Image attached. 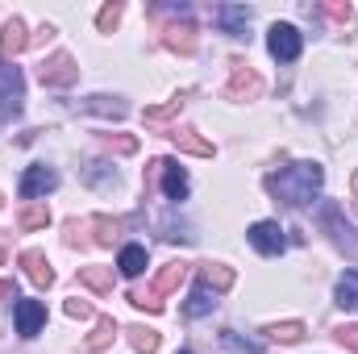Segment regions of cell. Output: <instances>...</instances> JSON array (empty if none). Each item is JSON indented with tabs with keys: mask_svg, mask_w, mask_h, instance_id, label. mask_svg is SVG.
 <instances>
[{
	"mask_svg": "<svg viewBox=\"0 0 358 354\" xmlns=\"http://www.w3.org/2000/svg\"><path fill=\"white\" fill-rule=\"evenodd\" d=\"M321 183H325V167H321V163H292V167H283V171H271L267 192L275 200L300 208V204H308V200L321 192Z\"/></svg>",
	"mask_w": 358,
	"mask_h": 354,
	"instance_id": "cell-1",
	"label": "cell"
},
{
	"mask_svg": "<svg viewBox=\"0 0 358 354\" xmlns=\"http://www.w3.org/2000/svg\"><path fill=\"white\" fill-rule=\"evenodd\" d=\"M267 50H271V59H279V63H296L300 50H304V34L296 25H287V21H275L267 34Z\"/></svg>",
	"mask_w": 358,
	"mask_h": 354,
	"instance_id": "cell-2",
	"label": "cell"
},
{
	"mask_svg": "<svg viewBox=\"0 0 358 354\" xmlns=\"http://www.w3.org/2000/svg\"><path fill=\"white\" fill-rule=\"evenodd\" d=\"M21 100H25V80H21V67L0 63V121L17 117V113H21Z\"/></svg>",
	"mask_w": 358,
	"mask_h": 354,
	"instance_id": "cell-3",
	"label": "cell"
},
{
	"mask_svg": "<svg viewBox=\"0 0 358 354\" xmlns=\"http://www.w3.org/2000/svg\"><path fill=\"white\" fill-rule=\"evenodd\" d=\"M38 80L46 84V88H71L76 80H80V67H76V59L71 55H50L42 67H38Z\"/></svg>",
	"mask_w": 358,
	"mask_h": 354,
	"instance_id": "cell-4",
	"label": "cell"
},
{
	"mask_svg": "<svg viewBox=\"0 0 358 354\" xmlns=\"http://www.w3.org/2000/svg\"><path fill=\"white\" fill-rule=\"evenodd\" d=\"M246 238H250V246H255L259 255H267V259H275V255L287 250V238H283L279 221H255V225L246 229Z\"/></svg>",
	"mask_w": 358,
	"mask_h": 354,
	"instance_id": "cell-5",
	"label": "cell"
},
{
	"mask_svg": "<svg viewBox=\"0 0 358 354\" xmlns=\"http://www.w3.org/2000/svg\"><path fill=\"white\" fill-rule=\"evenodd\" d=\"M225 96H229V100H259V96H263V80H259L246 63H234L229 84H225Z\"/></svg>",
	"mask_w": 358,
	"mask_h": 354,
	"instance_id": "cell-6",
	"label": "cell"
},
{
	"mask_svg": "<svg viewBox=\"0 0 358 354\" xmlns=\"http://www.w3.org/2000/svg\"><path fill=\"white\" fill-rule=\"evenodd\" d=\"M55 187H59V171H55V167H46V163H29V167H25V176H21V196H25V200L46 196V192H55Z\"/></svg>",
	"mask_w": 358,
	"mask_h": 354,
	"instance_id": "cell-7",
	"label": "cell"
},
{
	"mask_svg": "<svg viewBox=\"0 0 358 354\" xmlns=\"http://www.w3.org/2000/svg\"><path fill=\"white\" fill-rule=\"evenodd\" d=\"M250 17H255V8H246V4H217V8H213V21H217L229 38H246Z\"/></svg>",
	"mask_w": 358,
	"mask_h": 354,
	"instance_id": "cell-8",
	"label": "cell"
},
{
	"mask_svg": "<svg viewBox=\"0 0 358 354\" xmlns=\"http://www.w3.org/2000/svg\"><path fill=\"white\" fill-rule=\"evenodd\" d=\"M150 167H155V176H163V196H167V200H183V196H187L192 183H187V171L179 167L176 159H155Z\"/></svg>",
	"mask_w": 358,
	"mask_h": 354,
	"instance_id": "cell-9",
	"label": "cell"
},
{
	"mask_svg": "<svg viewBox=\"0 0 358 354\" xmlns=\"http://www.w3.org/2000/svg\"><path fill=\"white\" fill-rule=\"evenodd\" d=\"M46 325V304L42 300H17V334L21 338H38Z\"/></svg>",
	"mask_w": 358,
	"mask_h": 354,
	"instance_id": "cell-10",
	"label": "cell"
},
{
	"mask_svg": "<svg viewBox=\"0 0 358 354\" xmlns=\"http://www.w3.org/2000/svg\"><path fill=\"white\" fill-rule=\"evenodd\" d=\"M29 46V34H25V21L21 17H13L4 29H0V55H4V63L13 59V55H21Z\"/></svg>",
	"mask_w": 358,
	"mask_h": 354,
	"instance_id": "cell-11",
	"label": "cell"
},
{
	"mask_svg": "<svg viewBox=\"0 0 358 354\" xmlns=\"http://www.w3.org/2000/svg\"><path fill=\"white\" fill-rule=\"evenodd\" d=\"M213 309H217V292H213L204 279H196V288H192V296H187V304H183V317L196 321V317H208Z\"/></svg>",
	"mask_w": 358,
	"mask_h": 354,
	"instance_id": "cell-12",
	"label": "cell"
},
{
	"mask_svg": "<svg viewBox=\"0 0 358 354\" xmlns=\"http://www.w3.org/2000/svg\"><path fill=\"white\" fill-rule=\"evenodd\" d=\"M163 46H171L179 55H192L196 50V25L192 21H171V25H163Z\"/></svg>",
	"mask_w": 358,
	"mask_h": 354,
	"instance_id": "cell-13",
	"label": "cell"
},
{
	"mask_svg": "<svg viewBox=\"0 0 358 354\" xmlns=\"http://www.w3.org/2000/svg\"><path fill=\"white\" fill-rule=\"evenodd\" d=\"M88 229H92V242H96V246H113V242L121 238L125 221H121V217H104V213H96V217L88 221Z\"/></svg>",
	"mask_w": 358,
	"mask_h": 354,
	"instance_id": "cell-14",
	"label": "cell"
},
{
	"mask_svg": "<svg viewBox=\"0 0 358 354\" xmlns=\"http://www.w3.org/2000/svg\"><path fill=\"white\" fill-rule=\"evenodd\" d=\"M21 267H25V275L38 283V288H50L55 283V271H50V259L42 255V250H25L21 255Z\"/></svg>",
	"mask_w": 358,
	"mask_h": 354,
	"instance_id": "cell-15",
	"label": "cell"
},
{
	"mask_svg": "<svg viewBox=\"0 0 358 354\" xmlns=\"http://www.w3.org/2000/svg\"><path fill=\"white\" fill-rule=\"evenodd\" d=\"M171 142H176L183 155H196V159H213V142H208V138H200L196 129H176V134H171Z\"/></svg>",
	"mask_w": 358,
	"mask_h": 354,
	"instance_id": "cell-16",
	"label": "cell"
},
{
	"mask_svg": "<svg viewBox=\"0 0 358 354\" xmlns=\"http://www.w3.org/2000/svg\"><path fill=\"white\" fill-rule=\"evenodd\" d=\"M183 279H187V263H167L159 275H155V283H150V288H155L159 296H171Z\"/></svg>",
	"mask_w": 358,
	"mask_h": 354,
	"instance_id": "cell-17",
	"label": "cell"
},
{
	"mask_svg": "<svg viewBox=\"0 0 358 354\" xmlns=\"http://www.w3.org/2000/svg\"><path fill=\"white\" fill-rule=\"evenodd\" d=\"M200 279H204L213 292H229L238 275H234V267H225V263H204L200 267Z\"/></svg>",
	"mask_w": 358,
	"mask_h": 354,
	"instance_id": "cell-18",
	"label": "cell"
},
{
	"mask_svg": "<svg viewBox=\"0 0 358 354\" xmlns=\"http://www.w3.org/2000/svg\"><path fill=\"white\" fill-rule=\"evenodd\" d=\"M80 108L100 113V117H125V100H117V96H88V100H80Z\"/></svg>",
	"mask_w": 358,
	"mask_h": 354,
	"instance_id": "cell-19",
	"label": "cell"
},
{
	"mask_svg": "<svg viewBox=\"0 0 358 354\" xmlns=\"http://www.w3.org/2000/svg\"><path fill=\"white\" fill-rule=\"evenodd\" d=\"M117 267H121V275L138 279V275L146 271V246H121V259H117Z\"/></svg>",
	"mask_w": 358,
	"mask_h": 354,
	"instance_id": "cell-20",
	"label": "cell"
},
{
	"mask_svg": "<svg viewBox=\"0 0 358 354\" xmlns=\"http://www.w3.org/2000/svg\"><path fill=\"white\" fill-rule=\"evenodd\" d=\"M338 309L358 313V271H346V275L338 279Z\"/></svg>",
	"mask_w": 358,
	"mask_h": 354,
	"instance_id": "cell-21",
	"label": "cell"
},
{
	"mask_svg": "<svg viewBox=\"0 0 358 354\" xmlns=\"http://www.w3.org/2000/svg\"><path fill=\"white\" fill-rule=\"evenodd\" d=\"M80 283L92 292H113V267H80Z\"/></svg>",
	"mask_w": 358,
	"mask_h": 354,
	"instance_id": "cell-22",
	"label": "cell"
},
{
	"mask_svg": "<svg viewBox=\"0 0 358 354\" xmlns=\"http://www.w3.org/2000/svg\"><path fill=\"white\" fill-rule=\"evenodd\" d=\"M46 225H50V208H46V204H25V208H21V229H25V234L46 229Z\"/></svg>",
	"mask_w": 358,
	"mask_h": 354,
	"instance_id": "cell-23",
	"label": "cell"
},
{
	"mask_svg": "<svg viewBox=\"0 0 358 354\" xmlns=\"http://www.w3.org/2000/svg\"><path fill=\"white\" fill-rule=\"evenodd\" d=\"M267 338L271 342H300L304 338V321H275V325H267Z\"/></svg>",
	"mask_w": 358,
	"mask_h": 354,
	"instance_id": "cell-24",
	"label": "cell"
},
{
	"mask_svg": "<svg viewBox=\"0 0 358 354\" xmlns=\"http://www.w3.org/2000/svg\"><path fill=\"white\" fill-rule=\"evenodd\" d=\"M129 346L142 354H155L159 351V330H150V325H134L129 330Z\"/></svg>",
	"mask_w": 358,
	"mask_h": 354,
	"instance_id": "cell-25",
	"label": "cell"
},
{
	"mask_svg": "<svg viewBox=\"0 0 358 354\" xmlns=\"http://www.w3.org/2000/svg\"><path fill=\"white\" fill-rule=\"evenodd\" d=\"M113 334H117V321L113 317H96V330L88 334V351H104L113 342Z\"/></svg>",
	"mask_w": 358,
	"mask_h": 354,
	"instance_id": "cell-26",
	"label": "cell"
},
{
	"mask_svg": "<svg viewBox=\"0 0 358 354\" xmlns=\"http://www.w3.org/2000/svg\"><path fill=\"white\" fill-rule=\"evenodd\" d=\"M179 108H183V96H171L167 104H150L142 117H146L150 125H159V121H171V117H179Z\"/></svg>",
	"mask_w": 358,
	"mask_h": 354,
	"instance_id": "cell-27",
	"label": "cell"
},
{
	"mask_svg": "<svg viewBox=\"0 0 358 354\" xmlns=\"http://www.w3.org/2000/svg\"><path fill=\"white\" fill-rule=\"evenodd\" d=\"M129 304L134 309H146V313H163V296L155 288H134L129 292Z\"/></svg>",
	"mask_w": 358,
	"mask_h": 354,
	"instance_id": "cell-28",
	"label": "cell"
},
{
	"mask_svg": "<svg viewBox=\"0 0 358 354\" xmlns=\"http://www.w3.org/2000/svg\"><path fill=\"white\" fill-rule=\"evenodd\" d=\"M84 183H92V187H104V183H117V171L108 167V163H84Z\"/></svg>",
	"mask_w": 358,
	"mask_h": 354,
	"instance_id": "cell-29",
	"label": "cell"
},
{
	"mask_svg": "<svg viewBox=\"0 0 358 354\" xmlns=\"http://www.w3.org/2000/svg\"><path fill=\"white\" fill-rule=\"evenodd\" d=\"M221 346L234 354H263V342H250V338H238L234 330H221Z\"/></svg>",
	"mask_w": 358,
	"mask_h": 354,
	"instance_id": "cell-30",
	"label": "cell"
},
{
	"mask_svg": "<svg viewBox=\"0 0 358 354\" xmlns=\"http://www.w3.org/2000/svg\"><path fill=\"white\" fill-rule=\"evenodd\" d=\"M121 13H125L121 4H104V8L96 13V29H100V34H113V29L121 25Z\"/></svg>",
	"mask_w": 358,
	"mask_h": 354,
	"instance_id": "cell-31",
	"label": "cell"
},
{
	"mask_svg": "<svg viewBox=\"0 0 358 354\" xmlns=\"http://www.w3.org/2000/svg\"><path fill=\"white\" fill-rule=\"evenodd\" d=\"M100 142L108 150H117V155H134L138 150V138H129V134H100Z\"/></svg>",
	"mask_w": 358,
	"mask_h": 354,
	"instance_id": "cell-32",
	"label": "cell"
},
{
	"mask_svg": "<svg viewBox=\"0 0 358 354\" xmlns=\"http://www.w3.org/2000/svg\"><path fill=\"white\" fill-rule=\"evenodd\" d=\"M63 309H67V317H80V321H84V317H92V304H88V300H80V296H71Z\"/></svg>",
	"mask_w": 358,
	"mask_h": 354,
	"instance_id": "cell-33",
	"label": "cell"
},
{
	"mask_svg": "<svg viewBox=\"0 0 358 354\" xmlns=\"http://www.w3.org/2000/svg\"><path fill=\"white\" fill-rule=\"evenodd\" d=\"M338 342H342L346 351H358V325H342V330H338Z\"/></svg>",
	"mask_w": 358,
	"mask_h": 354,
	"instance_id": "cell-34",
	"label": "cell"
},
{
	"mask_svg": "<svg viewBox=\"0 0 358 354\" xmlns=\"http://www.w3.org/2000/svg\"><path fill=\"white\" fill-rule=\"evenodd\" d=\"M325 13H329V17H338V21H350V13H355V8H350V4H325Z\"/></svg>",
	"mask_w": 358,
	"mask_h": 354,
	"instance_id": "cell-35",
	"label": "cell"
},
{
	"mask_svg": "<svg viewBox=\"0 0 358 354\" xmlns=\"http://www.w3.org/2000/svg\"><path fill=\"white\" fill-rule=\"evenodd\" d=\"M8 296H17V288H13V279H0V300H8Z\"/></svg>",
	"mask_w": 358,
	"mask_h": 354,
	"instance_id": "cell-36",
	"label": "cell"
},
{
	"mask_svg": "<svg viewBox=\"0 0 358 354\" xmlns=\"http://www.w3.org/2000/svg\"><path fill=\"white\" fill-rule=\"evenodd\" d=\"M350 200H355V213H358V171L350 176Z\"/></svg>",
	"mask_w": 358,
	"mask_h": 354,
	"instance_id": "cell-37",
	"label": "cell"
},
{
	"mask_svg": "<svg viewBox=\"0 0 358 354\" xmlns=\"http://www.w3.org/2000/svg\"><path fill=\"white\" fill-rule=\"evenodd\" d=\"M179 354H192V351H179Z\"/></svg>",
	"mask_w": 358,
	"mask_h": 354,
	"instance_id": "cell-38",
	"label": "cell"
},
{
	"mask_svg": "<svg viewBox=\"0 0 358 354\" xmlns=\"http://www.w3.org/2000/svg\"><path fill=\"white\" fill-rule=\"evenodd\" d=\"M0 204H4V196H0Z\"/></svg>",
	"mask_w": 358,
	"mask_h": 354,
	"instance_id": "cell-39",
	"label": "cell"
},
{
	"mask_svg": "<svg viewBox=\"0 0 358 354\" xmlns=\"http://www.w3.org/2000/svg\"><path fill=\"white\" fill-rule=\"evenodd\" d=\"M0 259H4V250H0Z\"/></svg>",
	"mask_w": 358,
	"mask_h": 354,
	"instance_id": "cell-40",
	"label": "cell"
}]
</instances>
